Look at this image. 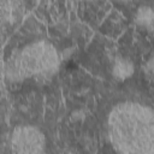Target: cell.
I'll list each match as a JSON object with an SVG mask.
<instances>
[{"instance_id":"3957f363","label":"cell","mask_w":154,"mask_h":154,"mask_svg":"<svg viewBox=\"0 0 154 154\" xmlns=\"http://www.w3.org/2000/svg\"><path fill=\"white\" fill-rule=\"evenodd\" d=\"M45 135L35 126H17L10 137L11 154H43Z\"/></svg>"},{"instance_id":"277c9868","label":"cell","mask_w":154,"mask_h":154,"mask_svg":"<svg viewBox=\"0 0 154 154\" xmlns=\"http://www.w3.org/2000/svg\"><path fill=\"white\" fill-rule=\"evenodd\" d=\"M1 25L2 31L5 32L6 29H12L19 24L24 16L25 4L20 1H1Z\"/></svg>"},{"instance_id":"6da1fadb","label":"cell","mask_w":154,"mask_h":154,"mask_svg":"<svg viewBox=\"0 0 154 154\" xmlns=\"http://www.w3.org/2000/svg\"><path fill=\"white\" fill-rule=\"evenodd\" d=\"M108 136L119 154H154V111L130 101L117 105L108 118Z\"/></svg>"},{"instance_id":"8992f818","label":"cell","mask_w":154,"mask_h":154,"mask_svg":"<svg viewBox=\"0 0 154 154\" xmlns=\"http://www.w3.org/2000/svg\"><path fill=\"white\" fill-rule=\"evenodd\" d=\"M135 20L141 28L153 31L154 30V5L147 4V5L140 6L136 11Z\"/></svg>"},{"instance_id":"5b68a950","label":"cell","mask_w":154,"mask_h":154,"mask_svg":"<svg viewBox=\"0 0 154 154\" xmlns=\"http://www.w3.org/2000/svg\"><path fill=\"white\" fill-rule=\"evenodd\" d=\"M134 73V64L124 57L117 55L112 61V75L114 78L119 81H124L132 76Z\"/></svg>"},{"instance_id":"52a82bcc","label":"cell","mask_w":154,"mask_h":154,"mask_svg":"<svg viewBox=\"0 0 154 154\" xmlns=\"http://www.w3.org/2000/svg\"><path fill=\"white\" fill-rule=\"evenodd\" d=\"M123 25V17L118 13V12H112L109 13V16L107 18H105V22L101 26V30L105 34H111L113 31V35H117L118 32H120Z\"/></svg>"},{"instance_id":"7a4b0ae2","label":"cell","mask_w":154,"mask_h":154,"mask_svg":"<svg viewBox=\"0 0 154 154\" xmlns=\"http://www.w3.org/2000/svg\"><path fill=\"white\" fill-rule=\"evenodd\" d=\"M60 57L55 47L46 40L34 41L16 51L4 65V76L8 82L28 78L47 81L59 67Z\"/></svg>"},{"instance_id":"ba28073f","label":"cell","mask_w":154,"mask_h":154,"mask_svg":"<svg viewBox=\"0 0 154 154\" xmlns=\"http://www.w3.org/2000/svg\"><path fill=\"white\" fill-rule=\"evenodd\" d=\"M143 72L148 79L154 81V57L146 61V64L143 65Z\"/></svg>"}]
</instances>
